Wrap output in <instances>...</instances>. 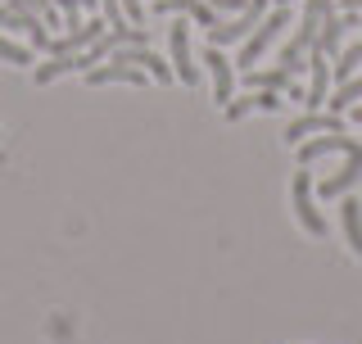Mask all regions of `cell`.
I'll list each match as a JSON object with an SVG mask.
<instances>
[{
	"label": "cell",
	"instance_id": "cell-10",
	"mask_svg": "<svg viewBox=\"0 0 362 344\" xmlns=\"http://www.w3.org/2000/svg\"><path fill=\"white\" fill-rule=\"evenodd\" d=\"M109 82H132V86H145V82H154L145 68H136V64H122V59H113L105 68H86V86H109Z\"/></svg>",
	"mask_w": 362,
	"mask_h": 344
},
{
	"label": "cell",
	"instance_id": "cell-1",
	"mask_svg": "<svg viewBox=\"0 0 362 344\" xmlns=\"http://www.w3.org/2000/svg\"><path fill=\"white\" fill-rule=\"evenodd\" d=\"M286 28H290V5H272L267 14H263V23L254 28V37L245 41V50H240V59H235V64H258L272 45H276V37Z\"/></svg>",
	"mask_w": 362,
	"mask_h": 344
},
{
	"label": "cell",
	"instance_id": "cell-12",
	"mask_svg": "<svg viewBox=\"0 0 362 344\" xmlns=\"http://www.w3.org/2000/svg\"><path fill=\"white\" fill-rule=\"evenodd\" d=\"M281 105H286V91H254V96H245V100H231L226 105V122H240L245 113H276Z\"/></svg>",
	"mask_w": 362,
	"mask_h": 344
},
{
	"label": "cell",
	"instance_id": "cell-2",
	"mask_svg": "<svg viewBox=\"0 0 362 344\" xmlns=\"http://www.w3.org/2000/svg\"><path fill=\"white\" fill-rule=\"evenodd\" d=\"M272 9V0H249V5L240 9L235 18H226V23H218V28H209V45H231V41H240V37H249V32L263 23V14Z\"/></svg>",
	"mask_w": 362,
	"mask_h": 344
},
{
	"label": "cell",
	"instance_id": "cell-19",
	"mask_svg": "<svg viewBox=\"0 0 362 344\" xmlns=\"http://www.w3.org/2000/svg\"><path fill=\"white\" fill-rule=\"evenodd\" d=\"M254 91H286L290 86V68H272V73H249L245 77Z\"/></svg>",
	"mask_w": 362,
	"mask_h": 344
},
{
	"label": "cell",
	"instance_id": "cell-22",
	"mask_svg": "<svg viewBox=\"0 0 362 344\" xmlns=\"http://www.w3.org/2000/svg\"><path fill=\"white\" fill-rule=\"evenodd\" d=\"M204 5H213V9H222V14H240V9L249 5V0H204Z\"/></svg>",
	"mask_w": 362,
	"mask_h": 344
},
{
	"label": "cell",
	"instance_id": "cell-14",
	"mask_svg": "<svg viewBox=\"0 0 362 344\" xmlns=\"http://www.w3.org/2000/svg\"><path fill=\"white\" fill-rule=\"evenodd\" d=\"M154 9L158 14H186V18H195L199 28H218V9L204 5V0H154Z\"/></svg>",
	"mask_w": 362,
	"mask_h": 344
},
{
	"label": "cell",
	"instance_id": "cell-8",
	"mask_svg": "<svg viewBox=\"0 0 362 344\" xmlns=\"http://www.w3.org/2000/svg\"><path fill=\"white\" fill-rule=\"evenodd\" d=\"M204 64H209V77H213V100L226 109L231 105V91H235V68L222 55V45H209V50H204Z\"/></svg>",
	"mask_w": 362,
	"mask_h": 344
},
{
	"label": "cell",
	"instance_id": "cell-25",
	"mask_svg": "<svg viewBox=\"0 0 362 344\" xmlns=\"http://www.w3.org/2000/svg\"><path fill=\"white\" fill-rule=\"evenodd\" d=\"M276 5H290V0H276Z\"/></svg>",
	"mask_w": 362,
	"mask_h": 344
},
{
	"label": "cell",
	"instance_id": "cell-9",
	"mask_svg": "<svg viewBox=\"0 0 362 344\" xmlns=\"http://www.w3.org/2000/svg\"><path fill=\"white\" fill-rule=\"evenodd\" d=\"M113 59H122V64H136V68H145V73H150L154 77V82H173V68H168L163 59H158V55L150 50V45H118V50H113Z\"/></svg>",
	"mask_w": 362,
	"mask_h": 344
},
{
	"label": "cell",
	"instance_id": "cell-18",
	"mask_svg": "<svg viewBox=\"0 0 362 344\" xmlns=\"http://www.w3.org/2000/svg\"><path fill=\"white\" fill-rule=\"evenodd\" d=\"M358 68H362V41H354V45H349V50L331 64V77H335V82H349Z\"/></svg>",
	"mask_w": 362,
	"mask_h": 344
},
{
	"label": "cell",
	"instance_id": "cell-6",
	"mask_svg": "<svg viewBox=\"0 0 362 344\" xmlns=\"http://www.w3.org/2000/svg\"><path fill=\"white\" fill-rule=\"evenodd\" d=\"M168 50H173V73H177V82L199 86V68H195V59H190V32H186V23L168 28Z\"/></svg>",
	"mask_w": 362,
	"mask_h": 344
},
{
	"label": "cell",
	"instance_id": "cell-21",
	"mask_svg": "<svg viewBox=\"0 0 362 344\" xmlns=\"http://www.w3.org/2000/svg\"><path fill=\"white\" fill-rule=\"evenodd\" d=\"M118 5H122V14L132 18V28H141V23H145V5H141V0H118Z\"/></svg>",
	"mask_w": 362,
	"mask_h": 344
},
{
	"label": "cell",
	"instance_id": "cell-17",
	"mask_svg": "<svg viewBox=\"0 0 362 344\" xmlns=\"http://www.w3.org/2000/svg\"><path fill=\"white\" fill-rule=\"evenodd\" d=\"M9 5L23 9V14H37L45 28H59V23H64V14H59V5H54V0H9Z\"/></svg>",
	"mask_w": 362,
	"mask_h": 344
},
{
	"label": "cell",
	"instance_id": "cell-3",
	"mask_svg": "<svg viewBox=\"0 0 362 344\" xmlns=\"http://www.w3.org/2000/svg\"><path fill=\"white\" fill-rule=\"evenodd\" d=\"M290 195H294V213H299V227L322 240V236H326V217L317 213V204H313V177H308V172H294Z\"/></svg>",
	"mask_w": 362,
	"mask_h": 344
},
{
	"label": "cell",
	"instance_id": "cell-24",
	"mask_svg": "<svg viewBox=\"0 0 362 344\" xmlns=\"http://www.w3.org/2000/svg\"><path fill=\"white\" fill-rule=\"evenodd\" d=\"M354 122H358V127H362V109H354Z\"/></svg>",
	"mask_w": 362,
	"mask_h": 344
},
{
	"label": "cell",
	"instance_id": "cell-13",
	"mask_svg": "<svg viewBox=\"0 0 362 344\" xmlns=\"http://www.w3.org/2000/svg\"><path fill=\"white\" fill-rule=\"evenodd\" d=\"M344 28H358V14H354V9H349V14H335V9H331V14L322 18V32H317V50H322L326 59H331V55L339 50V41H344Z\"/></svg>",
	"mask_w": 362,
	"mask_h": 344
},
{
	"label": "cell",
	"instance_id": "cell-4",
	"mask_svg": "<svg viewBox=\"0 0 362 344\" xmlns=\"http://www.w3.org/2000/svg\"><path fill=\"white\" fill-rule=\"evenodd\" d=\"M326 154H362V141L339 136V132H322V136L299 141V164H313V159H326Z\"/></svg>",
	"mask_w": 362,
	"mask_h": 344
},
{
	"label": "cell",
	"instance_id": "cell-5",
	"mask_svg": "<svg viewBox=\"0 0 362 344\" xmlns=\"http://www.w3.org/2000/svg\"><path fill=\"white\" fill-rule=\"evenodd\" d=\"M105 32H109L105 18H86V23H77V28H68L64 37H50V55H77V50H86V45H95Z\"/></svg>",
	"mask_w": 362,
	"mask_h": 344
},
{
	"label": "cell",
	"instance_id": "cell-16",
	"mask_svg": "<svg viewBox=\"0 0 362 344\" xmlns=\"http://www.w3.org/2000/svg\"><path fill=\"white\" fill-rule=\"evenodd\" d=\"M362 100V77H349V82H339L331 96H326V109L331 113H349V105H358Z\"/></svg>",
	"mask_w": 362,
	"mask_h": 344
},
{
	"label": "cell",
	"instance_id": "cell-26",
	"mask_svg": "<svg viewBox=\"0 0 362 344\" xmlns=\"http://www.w3.org/2000/svg\"><path fill=\"white\" fill-rule=\"evenodd\" d=\"M358 28H362V23H358Z\"/></svg>",
	"mask_w": 362,
	"mask_h": 344
},
{
	"label": "cell",
	"instance_id": "cell-7",
	"mask_svg": "<svg viewBox=\"0 0 362 344\" xmlns=\"http://www.w3.org/2000/svg\"><path fill=\"white\" fill-rule=\"evenodd\" d=\"M322 132H344V113L308 109L299 122H290V127H286V141H290V145H299V141H308V136H322Z\"/></svg>",
	"mask_w": 362,
	"mask_h": 344
},
{
	"label": "cell",
	"instance_id": "cell-11",
	"mask_svg": "<svg viewBox=\"0 0 362 344\" xmlns=\"http://www.w3.org/2000/svg\"><path fill=\"white\" fill-rule=\"evenodd\" d=\"M358 177H362V154H344V168H339L335 177H326L322 186H317V195H322V200H344V195L358 186Z\"/></svg>",
	"mask_w": 362,
	"mask_h": 344
},
{
	"label": "cell",
	"instance_id": "cell-23",
	"mask_svg": "<svg viewBox=\"0 0 362 344\" xmlns=\"http://www.w3.org/2000/svg\"><path fill=\"white\" fill-rule=\"evenodd\" d=\"M349 9H354V14H358V9H362V0H344V14H349Z\"/></svg>",
	"mask_w": 362,
	"mask_h": 344
},
{
	"label": "cell",
	"instance_id": "cell-15",
	"mask_svg": "<svg viewBox=\"0 0 362 344\" xmlns=\"http://www.w3.org/2000/svg\"><path fill=\"white\" fill-rule=\"evenodd\" d=\"M339 222H344V236H349V249L362 258V204L349 195L344 204H339Z\"/></svg>",
	"mask_w": 362,
	"mask_h": 344
},
{
	"label": "cell",
	"instance_id": "cell-20",
	"mask_svg": "<svg viewBox=\"0 0 362 344\" xmlns=\"http://www.w3.org/2000/svg\"><path fill=\"white\" fill-rule=\"evenodd\" d=\"M0 59L23 68V64H32V45H18V41H9L5 32H0Z\"/></svg>",
	"mask_w": 362,
	"mask_h": 344
}]
</instances>
